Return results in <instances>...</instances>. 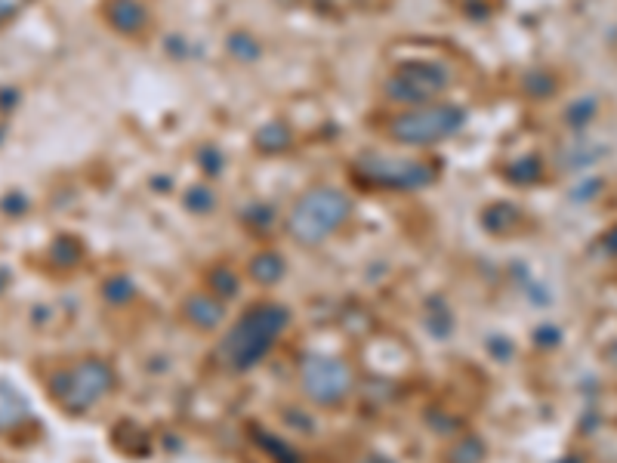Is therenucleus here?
Masks as SVG:
<instances>
[{"label":"nucleus","mask_w":617,"mask_h":463,"mask_svg":"<svg viewBox=\"0 0 617 463\" xmlns=\"http://www.w3.org/2000/svg\"><path fill=\"white\" fill-rule=\"evenodd\" d=\"M300 377L306 396L321 405L343 402L352 389V368L343 359H334V355H309Z\"/></svg>","instance_id":"obj_7"},{"label":"nucleus","mask_w":617,"mask_h":463,"mask_svg":"<svg viewBox=\"0 0 617 463\" xmlns=\"http://www.w3.org/2000/svg\"><path fill=\"white\" fill-rule=\"evenodd\" d=\"M186 315H189V322L198 325V328H216L223 322V306L216 300H210V297H204V294H198L186 303Z\"/></svg>","instance_id":"obj_10"},{"label":"nucleus","mask_w":617,"mask_h":463,"mask_svg":"<svg viewBox=\"0 0 617 463\" xmlns=\"http://www.w3.org/2000/svg\"><path fill=\"white\" fill-rule=\"evenodd\" d=\"M250 272H253V278H260V281L272 284V281H278V278H281L284 263H281V257H275V254H263L260 260H253Z\"/></svg>","instance_id":"obj_13"},{"label":"nucleus","mask_w":617,"mask_h":463,"mask_svg":"<svg viewBox=\"0 0 617 463\" xmlns=\"http://www.w3.org/2000/svg\"><path fill=\"white\" fill-rule=\"evenodd\" d=\"M25 420H28V405H25V399L16 393L13 386L0 383V433L19 430Z\"/></svg>","instance_id":"obj_9"},{"label":"nucleus","mask_w":617,"mask_h":463,"mask_svg":"<svg viewBox=\"0 0 617 463\" xmlns=\"http://www.w3.org/2000/svg\"><path fill=\"white\" fill-rule=\"evenodd\" d=\"M605 247H608L611 254H617V229H611V232H608V238H605Z\"/></svg>","instance_id":"obj_15"},{"label":"nucleus","mask_w":617,"mask_h":463,"mask_svg":"<svg viewBox=\"0 0 617 463\" xmlns=\"http://www.w3.org/2000/svg\"><path fill=\"white\" fill-rule=\"evenodd\" d=\"M22 7H25V0H0V28H4Z\"/></svg>","instance_id":"obj_14"},{"label":"nucleus","mask_w":617,"mask_h":463,"mask_svg":"<svg viewBox=\"0 0 617 463\" xmlns=\"http://www.w3.org/2000/svg\"><path fill=\"white\" fill-rule=\"evenodd\" d=\"M463 121L466 115L457 105L426 102V105H414V109H405L395 118H389L386 133L389 139L402 142V146H435V142L451 139L463 127Z\"/></svg>","instance_id":"obj_3"},{"label":"nucleus","mask_w":617,"mask_h":463,"mask_svg":"<svg viewBox=\"0 0 617 463\" xmlns=\"http://www.w3.org/2000/svg\"><path fill=\"white\" fill-rule=\"evenodd\" d=\"M108 22L121 34H136L149 22V13L139 0H108Z\"/></svg>","instance_id":"obj_8"},{"label":"nucleus","mask_w":617,"mask_h":463,"mask_svg":"<svg viewBox=\"0 0 617 463\" xmlns=\"http://www.w3.org/2000/svg\"><path fill=\"white\" fill-rule=\"evenodd\" d=\"M608 362H611V365H617V343L608 349Z\"/></svg>","instance_id":"obj_16"},{"label":"nucleus","mask_w":617,"mask_h":463,"mask_svg":"<svg viewBox=\"0 0 617 463\" xmlns=\"http://www.w3.org/2000/svg\"><path fill=\"white\" fill-rule=\"evenodd\" d=\"M352 213V201L346 192L331 186H315L297 198L287 217V232L300 244H321L334 232H340Z\"/></svg>","instance_id":"obj_1"},{"label":"nucleus","mask_w":617,"mask_h":463,"mask_svg":"<svg viewBox=\"0 0 617 463\" xmlns=\"http://www.w3.org/2000/svg\"><path fill=\"white\" fill-rule=\"evenodd\" d=\"M386 96L402 105H426L448 90V71L439 62H405L383 84Z\"/></svg>","instance_id":"obj_5"},{"label":"nucleus","mask_w":617,"mask_h":463,"mask_svg":"<svg viewBox=\"0 0 617 463\" xmlns=\"http://www.w3.org/2000/svg\"><path fill=\"white\" fill-rule=\"evenodd\" d=\"M506 173L513 176V180L519 183V186H528V183H534V180H540V173H543V167H540V161L531 155V158H519L516 164H510L506 167Z\"/></svg>","instance_id":"obj_12"},{"label":"nucleus","mask_w":617,"mask_h":463,"mask_svg":"<svg viewBox=\"0 0 617 463\" xmlns=\"http://www.w3.org/2000/svg\"><path fill=\"white\" fill-rule=\"evenodd\" d=\"M112 383H115V371L108 368L102 359H84V362L71 365L68 371H62L56 377L53 399L68 414H81L90 405H96L108 389H112Z\"/></svg>","instance_id":"obj_4"},{"label":"nucleus","mask_w":617,"mask_h":463,"mask_svg":"<svg viewBox=\"0 0 617 463\" xmlns=\"http://www.w3.org/2000/svg\"><path fill=\"white\" fill-rule=\"evenodd\" d=\"M257 146H260L263 152H281V149L290 146V136H287V130H284L281 124H269V127L260 130Z\"/></svg>","instance_id":"obj_11"},{"label":"nucleus","mask_w":617,"mask_h":463,"mask_svg":"<svg viewBox=\"0 0 617 463\" xmlns=\"http://www.w3.org/2000/svg\"><path fill=\"white\" fill-rule=\"evenodd\" d=\"M287 309L269 303V306H253L250 312L241 315L235 331L223 340V355L232 368H253L263 355L275 346L281 331L287 328Z\"/></svg>","instance_id":"obj_2"},{"label":"nucleus","mask_w":617,"mask_h":463,"mask_svg":"<svg viewBox=\"0 0 617 463\" xmlns=\"http://www.w3.org/2000/svg\"><path fill=\"white\" fill-rule=\"evenodd\" d=\"M355 170H358L361 180H368L374 186H383V189H423V186L435 183V173H439L426 161L377 158V155L361 158Z\"/></svg>","instance_id":"obj_6"}]
</instances>
